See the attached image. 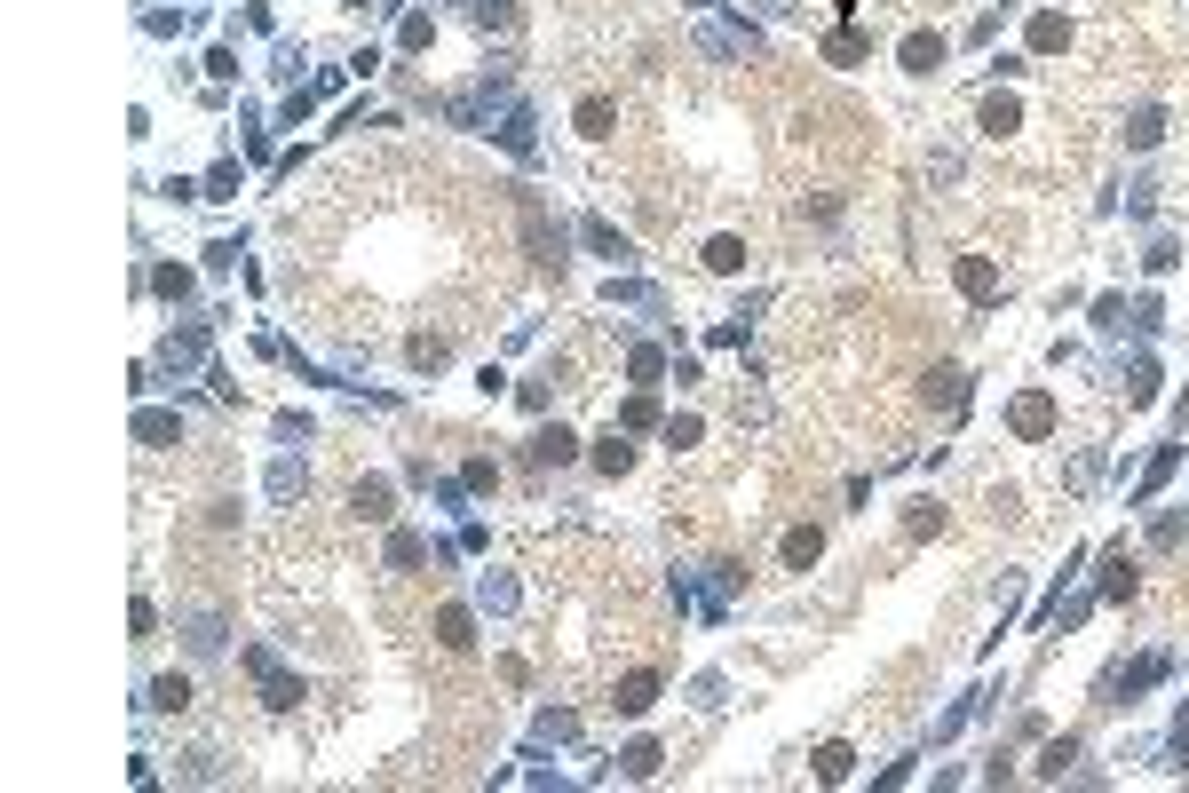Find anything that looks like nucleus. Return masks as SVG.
<instances>
[{"mask_svg": "<svg viewBox=\"0 0 1189 793\" xmlns=\"http://www.w3.org/2000/svg\"><path fill=\"white\" fill-rule=\"evenodd\" d=\"M1063 40H1071V24H1063V16H1039V24H1031V48H1047V56H1055Z\"/></svg>", "mask_w": 1189, "mask_h": 793, "instance_id": "nucleus-13", "label": "nucleus"}, {"mask_svg": "<svg viewBox=\"0 0 1189 793\" xmlns=\"http://www.w3.org/2000/svg\"><path fill=\"white\" fill-rule=\"evenodd\" d=\"M611 127H619V104H611V96H587V104H579V135H595V143H603Z\"/></svg>", "mask_w": 1189, "mask_h": 793, "instance_id": "nucleus-4", "label": "nucleus"}, {"mask_svg": "<svg viewBox=\"0 0 1189 793\" xmlns=\"http://www.w3.org/2000/svg\"><path fill=\"white\" fill-rule=\"evenodd\" d=\"M1166 127H1158V112H1134V127H1126V143H1158Z\"/></svg>", "mask_w": 1189, "mask_h": 793, "instance_id": "nucleus-20", "label": "nucleus"}, {"mask_svg": "<svg viewBox=\"0 0 1189 793\" xmlns=\"http://www.w3.org/2000/svg\"><path fill=\"white\" fill-rule=\"evenodd\" d=\"M817 548H825L817 532H793V540H785V564H793V571H809V564H817Z\"/></svg>", "mask_w": 1189, "mask_h": 793, "instance_id": "nucleus-15", "label": "nucleus"}, {"mask_svg": "<svg viewBox=\"0 0 1189 793\" xmlns=\"http://www.w3.org/2000/svg\"><path fill=\"white\" fill-rule=\"evenodd\" d=\"M1047 429H1055V397H1047V389L1015 397V437H1047Z\"/></svg>", "mask_w": 1189, "mask_h": 793, "instance_id": "nucleus-2", "label": "nucleus"}, {"mask_svg": "<svg viewBox=\"0 0 1189 793\" xmlns=\"http://www.w3.org/2000/svg\"><path fill=\"white\" fill-rule=\"evenodd\" d=\"M936 64H944V40L936 32H912L904 40V72H936Z\"/></svg>", "mask_w": 1189, "mask_h": 793, "instance_id": "nucleus-5", "label": "nucleus"}, {"mask_svg": "<svg viewBox=\"0 0 1189 793\" xmlns=\"http://www.w3.org/2000/svg\"><path fill=\"white\" fill-rule=\"evenodd\" d=\"M349 500H357V516H389V484H381V476H365Z\"/></svg>", "mask_w": 1189, "mask_h": 793, "instance_id": "nucleus-11", "label": "nucleus"}, {"mask_svg": "<svg viewBox=\"0 0 1189 793\" xmlns=\"http://www.w3.org/2000/svg\"><path fill=\"white\" fill-rule=\"evenodd\" d=\"M436 643H444V651H468V643H476V619H468L460 603H444V611H436Z\"/></svg>", "mask_w": 1189, "mask_h": 793, "instance_id": "nucleus-3", "label": "nucleus"}, {"mask_svg": "<svg viewBox=\"0 0 1189 793\" xmlns=\"http://www.w3.org/2000/svg\"><path fill=\"white\" fill-rule=\"evenodd\" d=\"M960 381H968L960 365H944V373H928V405H944V413H960V397H968Z\"/></svg>", "mask_w": 1189, "mask_h": 793, "instance_id": "nucleus-6", "label": "nucleus"}, {"mask_svg": "<svg viewBox=\"0 0 1189 793\" xmlns=\"http://www.w3.org/2000/svg\"><path fill=\"white\" fill-rule=\"evenodd\" d=\"M849 762H857L849 746H825V754H817V778H825V786H841V778H849Z\"/></svg>", "mask_w": 1189, "mask_h": 793, "instance_id": "nucleus-14", "label": "nucleus"}, {"mask_svg": "<svg viewBox=\"0 0 1189 793\" xmlns=\"http://www.w3.org/2000/svg\"><path fill=\"white\" fill-rule=\"evenodd\" d=\"M151 706H159V714H183V706H191V682H183V675L151 682Z\"/></svg>", "mask_w": 1189, "mask_h": 793, "instance_id": "nucleus-9", "label": "nucleus"}, {"mask_svg": "<svg viewBox=\"0 0 1189 793\" xmlns=\"http://www.w3.org/2000/svg\"><path fill=\"white\" fill-rule=\"evenodd\" d=\"M619 762H627V778H650V770H658V746H627Z\"/></svg>", "mask_w": 1189, "mask_h": 793, "instance_id": "nucleus-18", "label": "nucleus"}, {"mask_svg": "<svg viewBox=\"0 0 1189 793\" xmlns=\"http://www.w3.org/2000/svg\"><path fill=\"white\" fill-rule=\"evenodd\" d=\"M952 278H960V294H968V302H991V294H999L991 254H960V270H952Z\"/></svg>", "mask_w": 1189, "mask_h": 793, "instance_id": "nucleus-1", "label": "nucleus"}, {"mask_svg": "<svg viewBox=\"0 0 1189 793\" xmlns=\"http://www.w3.org/2000/svg\"><path fill=\"white\" fill-rule=\"evenodd\" d=\"M825 56H833V64H857V56H865V40H857V32H833V40H825Z\"/></svg>", "mask_w": 1189, "mask_h": 793, "instance_id": "nucleus-17", "label": "nucleus"}, {"mask_svg": "<svg viewBox=\"0 0 1189 793\" xmlns=\"http://www.w3.org/2000/svg\"><path fill=\"white\" fill-rule=\"evenodd\" d=\"M595 460H603L611 476H627V468H635V445H627V437H603V445H595Z\"/></svg>", "mask_w": 1189, "mask_h": 793, "instance_id": "nucleus-12", "label": "nucleus"}, {"mask_svg": "<svg viewBox=\"0 0 1189 793\" xmlns=\"http://www.w3.org/2000/svg\"><path fill=\"white\" fill-rule=\"evenodd\" d=\"M643 706H658V675H650V667L619 682V714H643Z\"/></svg>", "mask_w": 1189, "mask_h": 793, "instance_id": "nucleus-7", "label": "nucleus"}, {"mask_svg": "<svg viewBox=\"0 0 1189 793\" xmlns=\"http://www.w3.org/2000/svg\"><path fill=\"white\" fill-rule=\"evenodd\" d=\"M1071 754H1079V746H1071V738H1055V746L1039 754V778H1063V770H1071Z\"/></svg>", "mask_w": 1189, "mask_h": 793, "instance_id": "nucleus-16", "label": "nucleus"}, {"mask_svg": "<svg viewBox=\"0 0 1189 793\" xmlns=\"http://www.w3.org/2000/svg\"><path fill=\"white\" fill-rule=\"evenodd\" d=\"M1015 119H1023V104H1015V96H983V127H991V135H1007Z\"/></svg>", "mask_w": 1189, "mask_h": 793, "instance_id": "nucleus-10", "label": "nucleus"}, {"mask_svg": "<svg viewBox=\"0 0 1189 793\" xmlns=\"http://www.w3.org/2000/svg\"><path fill=\"white\" fill-rule=\"evenodd\" d=\"M706 270H746V238H706Z\"/></svg>", "mask_w": 1189, "mask_h": 793, "instance_id": "nucleus-8", "label": "nucleus"}, {"mask_svg": "<svg viewBox=\"0 0 1189 793\" xmlns=\"http://www.w3.org/2000/svg\"><path fill=\"white\" fill-rule=\"evenodd\" d=\"M532 460H571V437H563V429H547L540 445H532Z\"/></svg>", "mask_w": 1189, "mask_h": 793, "instance_id": "nucleus-19", "label": "nucleus"}]
</instances>
